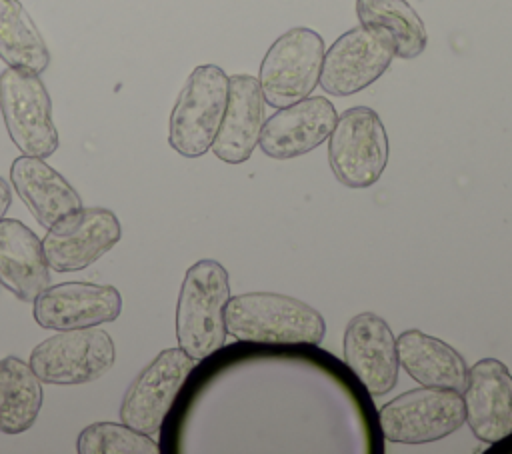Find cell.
I'll use <instances>...</instances> for the list:
<instances>
[{
  "label": "cell",
  "mask_w": 512,
  "mask_h": 454,
  "mask_svg": "<svg viewBox=\"0 0 512 454\" xmlns=\"http://www.w3.org/2000/svg\"><path fill=\"white\" fill-rule=\"evenodd\" d=\"M0 60L42 74L50 64L44 36L20 0H0Z\"/></svg>",
  "instance_id": "22"
},
{
  "label": "cell",
  "mask_w": 512,
  "mask_h": 454,
  "mask_svg": "<svg viewBox=\"0 0 512 454\" xmlns=\"http://www.w3.org/2000/svg\"><path fill=\"white\" fill-rule=\"evenodd\" d=\"M10 202H12V190H10L8 182L0 176V220L4 218L6 210L10 208Z\"/></svg>",
  "instance_id": "24"
},
{
  "label": "cell",
  "mask_w": 512,
  "mask_h": 454,
  "mask_svg": "<svg viewBox=\"0 0 512 454\" xmlns=\"http://www.w3.org/2000/svg\"><path fill=\"white\" fill-rule=\"evenodd\" d=\"M120 310V292L114 286L92 282L54 284L34 300V320L46 330L100 326L114 322Z\"/></svg>",
  "instance_id": "12"
},
{
  "label": "cell",
  "mask_w": 512,
  "mask_h": 454,
  "mask_svg": "<svg viewBox=\"0 0 512 454\" xmlns=\"http://www.w3.org/2000/svg\"><path fill=\"white\" fill-rule=\"evenodd\" d=\"M230 284L216 260H198L186 270L176 304L178 346L194 360H204L224 346Z\"/></svg>",
  "instance_id": "2"
},
{
  "label": "cell",
  "mask_w": 512,
  "mask_h": 454,
  "mask_svg": "<svg viewBox=\"0 0 512 454\" xmlns=\"http://www.w3.org/2000/svg\"><path fill=\"white\" fill-rule=\"evenodd\" d=\"M226 330L240 342L270 346H316L326 322L310 304L274 292L238 294L226 304Z\"/></svg>",
  "instance_id": "1"
},
{
  "label": "cell",
  "mask_w": 512,
  "mask_h": 454,
  "mask_svg": "<svg viewBox=\"0 0 512 454\" xmlns=\"http://www.w3.org/2000/svg\"><path fill=\"white\" fill-rule=\"evenodd\" d=\"M336 108L324 96H306L278 108L262 126L260 148L276 160H290L318 148L336 124Z\"/></svg>",
  "instance_id": "15"
},
{
  "label": "cell",
  "mask_w": 512,
  "mask_h": 454,
  "mask_svg": "<svg viewBox=\"0 0 512 454\" xmlns=\"http://www.w3.org/2000/svg\"><path fill=\"white\" fill-rule=\"evenodd\" d=\"M0 112L14 146L36 158L52 156L58 130L52 120V100L40 74L6 68L0 72Z\"/></svg>",
  "instance_id": "5"
},
{
  "label": "cell",
  "mask_w": 512,
  "mask_h": 454,
  "mask_svg": "<svg viewBox=\"0 0 512 454\" xmlns=\"http://www.w3.org/2000/svg\"><path fill=\"white\" fill-rule=\"evenodd\" d=\"M264 126V96L258 78L234 74L228 78V100L212 152L228 164L248 160Z\"/></svg>",
  "instance_id": "16"
},
{
  "label": "cell",
  "mask_w": 512,
  "mask_h": 454,
  "mask_svg": "<svg viewBox=\"0 0 512 454\" xmlns=\"http://www.w3.org/2000/svg\"><path fill=\"white\" fill-rule=\"evenodd\" d=\"M116 362L108 332L98 326L58 330L30 354V366L46 384H86L104 376Z\"/></svg>",
  "instance_id": "8"
},
{
  "label": "cell",
  "mask_w": 512,
  "mask_h": 454,
  "mask_svg": "<svg viewBox=\"0 0 512 454\" xmlns=\"http://www.w3.org/2000/svg\"><path fill=\"white\" fill-rule=\"evenodd\" d=\"M356 16L364 28L384 36L402 60L420 56L428 44L426 26L406 0H356Z\"/></svg>",
  "instance_id": "20"
},
{
  "label": "cell",
  "mask_w": 512,
  "mask_h": 454,
  "mask_svg": "<svg viewBox=\"0 0 512 454\" xmlns=\"http://www.w3.org/2000/svg\"><path fill=\"white\" fill-rule=\"evenodd\" d=\"M120 234L122 228L112 210L82 206L46 228L42 248L50 268L56 272H76L112 250Z\"/></svg>",
  "instance_id": "10"
},
{
  "label": "cell",
  "mask_w": 512,
  "mask_h": 454,
  "mask_svg": "<svg viewBox=\"0 0 512 454\" xmlns=\"http://www.w3.org/2000/svg\"><path fill=\"white\" fill-rule=\"evenodd\" d=\"M398 364L418 384L462 392L468 366L446 342L422 330H406L396 338Z\"/></svg>",
  "instance_id": "19"
},
{
  "label": "cell",
  "mask_w": 512,
  "mask_h": 454,
  "mask_svg": "<svg viewBox=\"0 0 512 454\" xmlns=\"http://www.w3.org/2000/svg\"><path fill=\"white\" fill-rule=\"evenodd\" d=\"M342 346L348 370L370 396H382L394 388L400 366L396 338L378 314H356L344 330Z\"/></svg>",
  "instance_id": "13"
},
{
  "label": "cell",
  "mask_w": 512,
  "mask_h": 454,
  "mask_svg": "<svg viewBox=\"0 0 512 454\" xmlns=\"http://www.w3.org/2000/svg\"><path fill=\"white\" fill-rule=\"evenodd\" d=\"M194 366L196 360L180 346L162 350L128 386L120 404V420L148 436L160 432Z\"/></svg>",
  "instance_id": "9"
},
{
  "label": "cell",
  "mask_w": 512,
  "mask_h": 454,
  "mask_svg": "<svg viewBox=\"0 0 512 454\" xmlns=\"http://www.w3.org/2000/svg\"><path fill=\"white\" fill-rule=\"evenodd\" d=\"M42 380L18 356L0 360V432L20 434L32 428L42 406Z\"/></svg>",
  "instance_id": "21"
},
{
  "label": "cell",
  "mask_w": 512,
  "mask_h": 454,
  "mask_svg": "<svg viewBox=\"0 0 512 454\" xmlns=\"http://www.w3.org/2000/svg\"><path fill=\"white\" fill-rule=\"evenodd\" d=\"M0 284L24 302H34L50 284L42 240L20 220H0Z\"/></svg>",
  "instance_id": "17"
},
{
  "label": "cell",
  "mask_w": 512,
  "mask_h": 454,
  "mask_svg": "<svg viewBox=\"0 0 512 454\" xmlns=\"http://www.w3.org/2000/svg\"><path fill=\"white\" fill-rule=\"evenodd\" d=\"M324 40L306 26L280 34L262 58L258 82L264 102L272 108L290 106L312 94L320 80Z\"/></svg>",
  "instance_id": "4"
},
{
  "label": "cell",
  "mask_w": 512,
  "mask_h": 454,
  "mask_svg": "<svg viewBox=\"0 0 512 454\" xmlns=\"http://www.w3.org/2000/svg\"><path fill=\"white\" fill-rule=\"evenodd\" d=\"M226 72L216 64H200L186 78L168 120V144L186 158L212 148L228 100Z\"/></svg>",
  "instance_id": "3"
},
{
  "label": "cell",
  "mask_w": 512,
  "mask_h": 454,
  "mask_svg": "<svg viewBox=\"0 0 512 454\" xmlns=\"http://www.w3.org/2000/svg\"><path fill=\"white\" fill-rule=\"evenodd\" d=\"M328 160L346 188L376 184L388 162V136L380 116L368 106L344 110L328 136Z\"/></svg>",
  "instance_id": "6"
},
{
  "label": "cell",
  "mask_w": 512,
  "mask_h": 454,
  "mask_svg": "<svg viewBox=\"0 0 512 454\" xmlns=\"http://www.w3.org/2000/svg\"><path fill=\"white\" fill-rule=\"evenodd\" d=\"M76 450L80 454H158L160 446L152 436L124 422H96L78 434Z\"/></svg>",
  "instance_id": "23"
},
{
  "label": "cell",
  "mask_w": 512,
  "mask_h": 454,
  "mask_svg": "<svg viewBox=\"0 0 512 454\" xmlns=\"http://www.w3.org/2000/svg\"><path fill=\"white\" fill-rule=\"evenodd\" d=\"M466 422L486 444L512 434V374L496 358H482L466 374L462 390Z\"/></svg>",
  "instance_id": "14"
},
{
  "label": "cell",
  "mask_w": 512,
  "mask_h": 454,
  "mask_svg": "<svg viewBox=\"0 0 512 454\" xmlns=\"http://www.w3.org/2000/svg\"><path fill=\"white\" fill-rule=\"evenodd\" d=\"M392 58V44L360 24L338 36L324 52L318 84L332 96L356 94L376 82Z\"/></svg>",
  "instance_id": "11"
},
{
  "label": "cell",
  "mask_w": 512,
  "mask_h": 454,
  "mask_svg": "<svg viewBox=\"0 0 512 454\" xmlns=\"http://www.w3.org/2000/svg\"><path fill=\"white\" fill-rule=\"evenodd\" d=\"M466 422L460 392L446 388L408 390L378 412L382 438L400 444H424L456 432Z\"/></svg>",
  "instance_id": "7"
},
{
  "label": "cell",
  "mask_w": 512,
  "mask_h": 454,
  "mask_svg": "<svg viewBox=\"0 0 512 454\" xmlns=\"http://www.w3.org/2000/svg\"><path fill=\"white\" fill-rule=\"evenodd\" d=\"M10 180L16 194L44 228L82 208L78 192L44 158L26 154L16 158L10 166Z\"/></svg>",
  "instance_id": "18"
}]
</instances>
